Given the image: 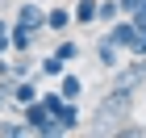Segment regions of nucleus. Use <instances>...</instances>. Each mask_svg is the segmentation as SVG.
Masks as SVG:
<instances>
[{"mask_svg": "<svg viewBox=\"0 0 146 138\" xmlns=\"http://www.w3.org/2000/svg\"><path fill=\"white\" fill-rule=\"evenodd\" d=\"M96 4L100 0H75V9H71L75 25H96Z\"/></svg>", "mask_w": 146, "mask_h": 138, "instance_id": "8", "label": "nucleus"}, {"mask_svg": "<svg viewBox=\"0 0 146 138\" xmlns=\"http://www.w3.org/2000/svg\"><path fill=\"white\" fill-rule=\"evenodd\" d=\"M58 126H63V134H71V130H79V121H84V117H79V105L75 101H63V109H58Z\"/></svg>", "mask_w": 146, "mask_h": 138, "instance_id": "6", "label": "nucleus"}, {"mask_svg": "<svg viewBox=\"0 0 146 138\" xmlns=\"http://www.w3.org/2000/svg\"><path fill=\"white\" fill-rule=\"evenodd\" d=\"M58 92H63V101H79V96H84V80L71 75V71H63V75H58Z\"/></svg>", "mask_w": 146, "mask_h": 138, "instance_id": "7", "label": "nucleus"}, {"mask_svg": "<svg viewBox=\"0 0 146 138\" xmlns=\"http://www.w3.org/2000/svg\"><path fill=\"white\" fill-rule=\"evenodd\" d=\"M13 21H21L25 29L42 34V29H46V9H42V4H34V0H25L21 9H17V17H13Z\"/></svg>", "mask_w": 146, "mask_h": 138, "instance_id": "2", "label": "nucleus"}, {"mask_svg": "<svg viewBox=\"0 0 146 138\" xmlns=\"http://www.w3.org/2000/svg\"><path fill=\"white\" fill-rule=\"evenodd\" d=\"M54 55H58V59H63V63H75V59H79V55H84V50H79V46H75V42H58V46H54Z\"/></svg>", "mask_w": 146, "mask_h": 138, "instance_id": "12", "label": "nucleus"}, {"mask_svg": "<svg viewBox=\"0 0 146 138\" xmlns=\"http://www.w3.org/2000/svg\"><path fill=\"white\" fill-rule=\"evenodd\" d=\"M0 134H4V138H25L29 126H25V121H0Z\"/></svg>", "mask_w": 146, "mask_h": 138, "instance_id": "13", "label": "nucleus"}, {"mask_svg": "<svg viewBox=\"0 0 146 138\" xmlns=\"http://www.w3.org/2000/svg\"><path fill=\"white\" fill-rule=\"evenodd\" d=\"M71 25H75L71 9H50V13H46V29H50V34H67Z\"/></svg>", "mask_w": 146, "mask_h": 138, "instance_id": "5", "label": "nucleus"}, {"mask_svg": "<svg viewBox=\"0 0 146 138\" xmlns=\"http://www.w3.org/2000/svg\"><path fill=\"white\" fill-rule=\"evenodd\" d=\"M142 9H146V0H142Z\"/></svg>", "mask_w": 146, "mask_h": 138, "instance_id": "18", "label": "nucleus"}, {"mask_svg": "<svg viewBox=\"0 0 146 138\" xmlns=\"http://www.w3.org/2000/svg\"><path fill=\"white\" fill-rule=\"evenodd\" d=\"M129 17H134V25H138V34L146 38V9H138V13H129Z\"/></svg>", "mask_w": 146, "mask_h": 138, "instance_id": "15", "label": "nucleus"}, {"mask_svg": "<svg viewBox=\"0 0 146 138\" xmlns=\"http://www.w3.org/2000/svg\"><path fill=\"white\" fill-rule=\"evenodd\" d=\"M142 96H146V84H142Z\"/></svg>", "mask_w": 146, "mask_h": 138, "instance_id": "17", "label": "nucleus"}, {"mask_svg": "<svg viewBox=\"0 0 146 138\" xmlns=\"http://www.w3.org/2000/svg\"><path fill=\"white\" fill-rule=\"evenodd\" d=\"M34 29H25V25L21 21H9V46H13V50H17V55H21V50H29V46H34Z\"/></svg>", "mask_w": 146, "mask_h": 138, "instance_id": "4", "label": "nucleus"}, {"mask_svg": "<svg viewBox=\"0 0 146 138\" xmlns=\"http://www.w3.org/2000/svg\"><path fill=\"white\" fill-rule=\"evenodd\" d=\"M9 75H13V80H25V75H34V63L25 59V50H21V59H13V63H9Z\"/></svg>", "mask_w": 146, "mask_h": 138, "instance_id": "10", "label": "nucleus"}, {"mask_svg": "<svg viewBox=\"0 0 146 138\" xmlns=\"http://www.w3.org/2000/svg\"><path fill=\"white\" fill-rule=\"evenodd\" d=\"M4 34H9V21H4V17H0V38H4Z\"/></svg>", "mask_w": 146, "mask_h": 138, "instance_id": "16", "label": "nucleus"}, {"mask_svg": "<svg viewBox=\"0 0 146 138\" xmlns=\"http://www.w3.org/2000/svg\"><path fill=\"white\" fill-rule=\"evenodd\" d=\"M117 4H121V17H129V13L142 9V0H117Z\"/></svg>", "mask_w": 146, "mask_h": 138, "instance_id": "14", "label": "nucleus"}, {"mask_svg": "<svg viewBox=\"0 0 146 138\" xmlns=\"http://www.w3.org/2000/svg\"><path fill=\"white\" fill-rule=\"evenodd\" d=\"M117 17H121V4L117 0H100L96 4V21H117Z\"/></svg>", "mask_w": 146, "mask_h": 138, "instance_id": "9", "label": "nucleus"}, {"mask_svg": "<svg viewBox=\"0 0 146 138\" xmlns=\"http://www.w3.org/2000/svg\"><path fill=\"white\" fill-rule=\"evenodd\" d=\"M63 71H67V63H63L58 55H46V59H42V75H50V80H58Z\"/></svg>", "mask_w": 146, "mask_h": 138, "instance_id": "11", "label": "nucleus"}, {"mask_svg": "<svg viewBox=\"0 0 146 138\" xmlns=\"http://www.w3.org/2000/svg\"><path fill=\"white\" fill-rule=\"evenodd\" d=\"M96 59H100V67H121L125 50L117 42H109V38H100V42H96Z\"/></svg>", "mask_w": 146, "mask_h": 138, "instance_id": "3", "label": "nucleus"}, {"mask_svg": "<svg viewBox=\"0 0 146 138\" xmlns=\"http://www.w3.org/2000/svg\"><path fill=\"white\" fill-rule=\"evenodd\" d=\"M104 38H109V42H117V46L125 50V55H129V46H134L142 34H138L134 17H125V21H109V34H104Z\"/></svg>", "mask_w": 146, "mask_h": 138, "instance_id": "1", "label": "nucleus"}]
</instances>
